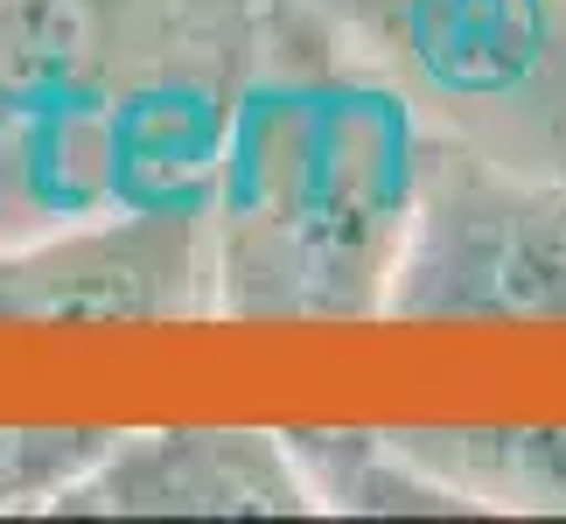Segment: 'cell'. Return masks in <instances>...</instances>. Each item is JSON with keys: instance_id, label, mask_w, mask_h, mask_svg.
Returning a JSON list of instances; mask_svg holds the SVG:
<instances>
[{"instance_id": "obj_7", "label": "cell", "mask_w": 566, "mask_h": 524, "mask_svg": "<svg viewBox=\"0 0 566 524\" xmlns=\"http://www.w3.org/2000/svg\"><path fill=\"white\" fill-rule=\"evenodd\" d=\"M113 433L92 427H0V511H50V496Z\"/></svg>"}, {"instance_id": "obj_2", "label": "cell", "mask_w": 566, "mask_h": 524, "mask_svg": "<svg viewBox=\"0 0 566 524\" xmlns=\"http://www.w3.org/2000/svg\"><path fill=\"white\" fill-rule=\"evenodd\" d=\"M385 315L511 329L566 322V182L427 134Z\"/></svg>"}, {"instance_id": "obj_3", "label": "cell", "mask_w": 566, "mask_h": 524, "mask_svg": "<svg viewBox=\"0 0 566 524\" xmlns=\"http://www.w3.org/2000/svg\"><path fill=\"white\" fill-rule=\"evenodd\" d=\"M217 238L203 210L147 203L0 252V322L105 329V322H189L217 301Z\"/></svg>"}, {"instance_id": "obj_1", "label": "cell", "mask_w": 566, "mask_h": 524, "mask_svg": "<svg viewBox=\"0 0 566 524\" xmlns=\"http://www.w3.org/2000/svg\"><path fill=\"white\" fill-rule=\"evenodd\" d=\"M357 56L420 119L525 175L566 182V0H329Z\"/></svg>"}, {"instance_id": "obj_6", "label": "cell", "mask_w": 566, "mask_h": 524, "mask_svg": "<svg viewBox=\"0 0 566 524\" xmlns=\"http://www.w3.org/2000/svg\"><path fill=\"white\" fill-rule=\"evenodd\" d=\"M301 475L315 490V511H350V517H483L462 490H448L427 462L391 441V433H329V427H294L287 433Z\"/></svg>"}, {"instance_id": "obj_4", "label": "cell", "mask_w": 566, "mask_h": 524, "mask_svg": "<svg viewBox=\"0 0 566 524\" xmlns=\"http://www.w3.org/2000/svg\"><path fill=\"white\" fill-rule=\"evenodd\" d=\"M315 490L287 433L266 427H155L113 433L50 517H308Z\"/></svg>"}, {"instance_id": "obj_5", "label": "cell", "mask_w": 566, "mask_h": 524, "mask_svg": "<svg viewBox=\"0 0 566 524\" xmlns=\"http://www.w3.org/2000/svg\"><path fill=\"white\" fill-rule=\"evenodd\" d=\"M475 511L566 517V427H406L391 433Z\"/></svg>"}]
</instances>
